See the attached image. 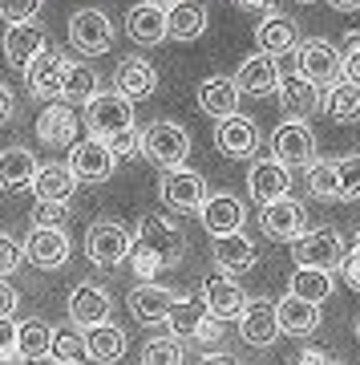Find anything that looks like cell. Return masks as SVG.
Masks as SVG:
<instances>
[{
  "instance_id": "6f0895ef",
  "label": "cell",
  "mask_w": 360,
  "mask_h": 365,
  "mask_svg": "<svg viewBox=\"0 0 360 365\" xmlns=\"http://www.w3.org/2000/svg\"><path fill=\"white\" fill-rule=\"evenodd\" d=\"M4 365H25V357H21V353H16L13 361H4Z\"/></svg>"
},
{
  "instance_id": "8fae6325",
  "label": "cell",
  "mask_w": 360,
  "mask_h": 365,
  "mask_svg": "<svg viewBox=\"0 0 360 365\" xmlns=\"http://www.w3.org/2000/svg\"><path fill=\"white\" fill-rule=\"evenodd\" d=\"M110 313H114V300L102 284H78L69 292V321L78 329H102L110 325Z\"/></svg>"
},
{
  "instance_id": "9a60e30c",
  "label": "cell",
  "mask_w": 360,
  "mask_h": 365,
  "mask_svg": "<svg viewBox=\"0 0 360 365\" xmlns=\"http://www.w3.org/2000/svg\"><path fill=\"white\" fill-rule=\"evenodd\" d=\"M158 90V73L150 61H142V57H122L114 69V93L117 98H126V102H142V98H150Z\"/></svg>"
},
{
  "instance_id": "4dcf8cb0",
  "label": "cell",
  "mask_w": 360,
  "mask_h": 365,
  "mask_svg": "<svg viewBox=\"0 0 360 365\" xmlns=\"http://www.w3.org/2000/svg\"><path fill=\"white\" fill-rule=\"evenodd\" d=\"M275 309H280V333L283 337H308V333L320 329V304L283 297V300H275Z\"/></svg>"
},
{
  "instance_id": "f546056e",
  "label": "cell",
  "mask_w": 360,
  "mask_h": 365,
  "mask_svg": "<svg viewBox=\"0 0 360 365\" xmlns=\"http://www.w3.org/2000/svg\"><path fill=\"white\" fill-rule=\"evenodd\" d=\"M239 86H235V78H206L203 86H198V106H203V114H211V118H235L239 110Z\"/></svg>"
},
{
  "instance_id": "ac0fdd59",
  "label": "cell",
  "mask_w": 360,
  "mask_h": 365,
  "mask_svg": "<svg viewBox=\"0 0 360 365\" xmlns=\"http://www.w3.org/2000/svg\"><path fill=\"white\" fill-rule=\"evenodd\" d=\"M259 227H263V235L280 240V244H283V240H287V244H296L300 235L308 232V227H304V207H300L292 195L280 199V203H271V207H263Z\"/></svg>"
},
{
  "instance_id": "f5cc1de1",
  "label": "cell",
  "mask_w": 360,
  "mask_h": 365,
  "mask_svg": "<svg viewBox=\"0 0 360 365\" xmlns=\"http://www.w3.org/2000/svg\"><path fill=\"white\" fill-rule=\"evenodd\" d=\"M9 118H13V90H9V86L0 81V126H4Z\"/></svg>"
},
{
  "instance_id": "7dc6e473",
  "label": "cell",
  "mask_w": 360,
  "mask_h": 365,
  "mask_svg": "<svg viewBox=\"0 0 360 365\" xmlns=\"http://www.w3.org/2000/svg\"><path fill=\"white\" fill-rule=\"evenodd\" d=\"M16 333H21V325H13V321H0V365L16 357Z\"/></svg>"
},
{
  "instance_id": "1f68e13d",
  "label": "cell",
  "mask_w": 360,
  "mask_h": 365,
  "mask_svg": "<svg viewBox=\"0 0 360 365\" xmlns=\"http://www.w3.org/2000/svg\"><path fill=\"white\" fill-rule=\"evenodd\" d=\"M37 138L45 146H69L78 138V118L69 106H45L37 118Z\"/></svg>"
},
{
  "instance_id": "60d3db41",
  "label": "cell",
  "mask_w": 360,
  "mask_h": 365,
  "mask_svg": "<svg viewBox=\"0 0 360 365\" xmlns=\"http://www.w3.org/2000/svg\"><path fill=\"white\" fill-rule=\"evenodd\" d=\"M308 187L320 199H340V175H336V158H316L308 167Z\"/></svg>"
},
{
  "instance_id": "ee69618b",
  "label": "cell",
  "mask_w": 360,
  "mask_h": 365,
  "mask_svg": "<svg viewBox=\"0 0 360 365\" xmlns=\"http://www.w3.org/2000/svg\"><path fill=\"white\" fill-rule=\"evenodd\" d=\"M41 0H0V21H9V29L16 25H37Z\"/></svg>"
},
{
  "instance_id": "7bdbcfd3",
  "label": "cell",
  "mask_w": 360,
  "mask_h": 365,
  "mask_svg": "<svg viewBox=\"0 0 360 365\" xmlns=\"http://www.w3.org/2000/svg\"><path fill=\"white\" fill-rule=\"evenodd\" d=\"M28 220L37 232H65V220H69V207L65 203H33Z\"/></svg>"
},
{
  "instance_id": "74e56055",
  "label": "cell",
  "mask_w": 360,
  "mask_h": 365,
  "mask_svg": "<svg viewBox=\"0 0 360 365\" xmlns=\"http://www.w3.org/2000/svg\"><path fill=\"white\" fill-rule=\"evenodd\" d=\"M287 297L308 300V304H320V300L332 297V276L328 272H312V268H296V272H292V284H287Z\"/></svg>"
},
{
  "instance_id": "ffe728a7",
  "label": "cell",
  "mask_w": 360,
  "mask_h": 365,
  "mask_svg": "<svg viewBox=\"0 0 360 365\" xmlns=\"http://www.w3.org/2000/svg\"><path fill=\"white\" fill-rule=\"evenodd\" d=\"M69 57L65 53H41L37 61L28 66V93L33 98H57L61 93V86H65V73H69Z\"/></svg>"
},
{
  "instance_id": "db71d44e",
  "label": "cell",
  "mask_w": 360,
  "mask_h": 365,
  "mask_svg": "<svg viewBox=\"0 0 360 365\" xmlns=\"http://www.w3.org/2000/svg\"><path fill=\"white\" fill-rule=\"evenodd\" d=\"M300 365H332V357L320 353V349H304L300 353Z\"/></svg>"
},
{
  "instance_id": "603a6c76",
  "label": "cell",
  "mask_w": 360,
  "mask_h": 365,
  "mask_svg": "<svg viewBox=\"0 0 360 365\" xmlns=\"http://www.w3.org/2000/svg\"><path fill=\"white\" fill-rule=\"evenodd\" d=\"M41 53H45V33H41V25H16L4 33V61L13 69H25L37 61Z\"/></svg>"
},
{
  "instance_id": "91938a15",
  "label": "cell",
  "mask_w": 360,
  "mask_h": 365,
  "mask_svg": "<svg viewBox=\"0 0 360 365\" xmlns=\"http://www.w3.org/2000/svg\"><path fill=\"white\" fill-rule=\"evenodd\" d=\"M356 337H360V325H356Z\"/></svg>"
},
{
  "instance_id": "bcb514c9",
  "label": "cell",
  "mask_w": 360,
  "mask_h": 365,
  "mask_svg": "<svg viewBox=\"0 0 360 365\" xmlns=\"http://www.w3.org/2000/svg\"><path fill=\"white\" fill-rule=\"evenodd\" d=\"M21 260H25V248L16 244L13 235H0V280L13 276L16 268H21Z\"/></svg>"
},
{
  "instance_id": "7a4b0ae2",
  "label": "cell",
  "mask_w": 360,
  "mask_h": 365,
  "mask_svg": "<svg viewBox=\"0 0 360 365\" xmlns=\"http://www.w3.org/2000/svg\"><path fill=\"white\" fill-rule=\"evenodd\" d=\"M142 155L150 158L154 167L179 170L191 158V134L182 130L179 122H150L142 130Z\"/></svg>"
},
{
  "instance_id": "836d02e7",
  "label": "cell",
  "mask_w": 360,
  "mask_h": 365,
  "mask_svg": "<svg viewBox=\"0 0 360 365\" xmlns=\"http://www.w3.org/2000/svg\"><path fill=\"white\" fill-rule=\"evenodd\" d=\"M255 41L263 45V53H268V57L292 53V49H296V21H292V16H280V13L263 16V21H259V29H255Z\"/></svg>"
},
{
  "instance_id": "277c9868",
  "label": "cell",
  "mask_w": 360,
  "mask_h": 365,
  "mask_svg": "<svg viewBox=\"0 0 360 365\" xmlns=\"http://www.w3.org/2000/svg\"><path fill=\"white\" fill-rule=\"evenodd\" d=\"M292 256H296L300 268H312V272H328L344 264V240L332 232V227H308V232L300 235L296 244H292Z\"/></svg>"
},
{
  "instance_id": "680465c9",
  "label": "cell",
  "mask_w": 360,
  "mask_h": 365,
  "mask_svg": "<svg viewBox=\"0 0 360 365\" xmlns=\"http://www.w3.org/2000/svg\"><path fill=\"white\" fill-rule=\"evenodd\" d=\"M352 252H360V232H356V235H352Z\"/></svg>"
},
{
  "instance_id": "ab89813d",
  "label": "cell",
  "mask_w": 360,
  "mask_h": 365,
  "mask_svg": "<svg viewBox=\"0 0 360 365\" xmlns=\"http://www.w3.org/2000/svg\"><path fill=\"white\" fill-rule=\"evenodd\" d=\"M85 357H90V337L78 333V329H57V341H53V361L81 365Z\"/></svg>"
},
{
  "instance_id": "7c38bea8",
  "label": "cell",
  "mask_w": 360,
  "mask_h": 365,
  "mask_svg": "<svg viewBox=\"0 0 360 365\" xmlns=\"http://www.w3.org/2000/svg\"><path fill=\"white\" fill-rule=\"evenodd\" d=\"M179 292H170V288L162 284H138L134 292H129V317L138 321V325H162V321H170V313L179 309Z\"/></svg>"
},
{
  "instance_id": "d6a6232c",
  "label": "cell",
  "mask_w": 360,
  "mask_h": 365,
  "mask_svg": "<svg viewBox=\"0 0 360 365\" xmlns=\"http://www.w3.org/2000/svg\"><path fill=\"white\" fill-rule=\"evenodd\" d=\"M53 341H57V329H49L41 317H28V321H21V333H16V353L25 361H45V357H53Z\"/></svg>"
},
{
  "instance_id": "8d00e7d4",
  "label": "cell",
  "mask_w": 360,
  "mask_h": 365,
  "mask_svg": "<svg viewBox=\"0 0 360 365\" xmlns=\"http://www.w3.org/2000/svg\"><path fill=\"white\" fill-rule=\"evenodd\" d=\"M93 98H97V73H93L90 66H69V73H65V86H61V102L65 106H90Z\"/></svg>"
},
{
  "instance_id": "11a10c76",
  "label": "cell",
  "mask_w": 360,
  "mask_h": 365,
  "mask_svg": "<svg viewBox=\"0 0 360 365\" xmlns=\"http://www.w3.org/2000/svg\"><path fill=\"white\" fill-rule=\"evenodd\" d=\"M198 365H239V357L235 353H206Z\"/></svg>"
},
{
  "instance_id": "7402d4cb",
  "label": "cell",
  "mask_w": 360,
  "mask_h": 365,
  "mask_svg": "<svg viewBox=\"0 0 360 365\" xmlns=\"http://www.w3.org/2000/svg\"><path fill=\"white\" fill-rule=\"evenodd\" d=\"M280 106L287 110V114L296 118V122H304L308 114H316L324 106V98H320V90L312 86L308 78H300V73H283L280 78Z\"/></svg>"
},
{
  "instance_id": "f35d334b",
  "label": "cell",
  "mask_w": 360,
  "mask_h": 365,
  "mask_svg": "<svg viewBox=\"0 0 360 365\" xmlns=\"http://www.w3.org/2000/svg\"><path fill=\"white\" fill-rule=\"evenodd\" d=\"M122 353H126V333L117 325L90 329V361L114 365V361H122Z\"/></svg>"
},
{
  "instance_id": "5bb4252c",
  "label": "cell",
  "mask_w": 360,
  "mask_h": 365,
  "mask_svg": "<svg viewBox=\"0 0 360 365\" xmlns=\"http://www.w3.org/2000/svg\"><path fill=\"white\" fill-rule=\"evenodd\" d=\"M247 191H251L255 203L271 207V203L287 199V191H292V170L280 167L275 158H263V163H255V167L247 170Z\"/></svg>"
},
{
  "instance_id": "3957f363",
  "label": "cell",
  "mask_w": 360,
  "mask_h": 365,
  "mask_svg": "<svg viewBox=\"0 0 360 365\" xmlns=\"http://www.w3.org/2000/svg\"><path fill=\"white\" fill-rule=\"evenodd\" d=\"M134 256V235L122 227V223L114 220H97L90 227V235H85V260L93 264V268H122V260H129Z\"/></svg>"
},
{
  "instance_id": "5b68a950",
  "label": "cell",
  "mask_w": 360,
  "mask_h": 365,
  "mask_svg": "<svg viewBox=\"0 0 360 365\" xmlns=\"http://www.w3.org/2000/svg\"><path fill=\"white\" fill-rule=\"evenodd\" d=\"M85 126L97 143H114L122 134L134 130V106L117 93H97L90 106H85Z\"/></svg>"
},
{
  "instance_id": "d590c367",
  "label": "cell",
  "mask_w": 360,
  "mask_h": 365,
  "mask_svg": "<svg viewBox=\"0 0 360 365\" xmlns=\"http://www.w3.org/2000/svg\"><path fill=\"white\" fill-rule=\"evenodd\" d=\"M324 110H328V118H332V122H340V126L360 122V86H352V81L332 86V90H328V98H324Z\"/></svg>"
},
{
  "instance_id": "30bf717a",
  "label": "cell",
  "mask_w": 360,
  "mask_h": 365,
  "mask_svg": "<svg viewBox=\"0 0 360 365\" xmlns=\"http://www.w3.org/2000/svg\"><path fill=\"white\" fill-rule=\"evenodd\" d=\"M203 304H206V313L215 317V321H239V317L247 313V292H243V284H235L231 276H223V272H215V276H206L203 280Z\"/></svg>"
},
{
  "instance_id": "ba28073f",
  "label": "cell",
  "mask_w": 360,
  "mask_h": 365,
  "mask_svg": "<svg viewBox=\"0 0 360 365\" xmlns=\"http://www.w3.org/2000/svg\"><path fill=\"white\" fill-rule=\"evenodd\" d=\"M158 195L166 203L170 211H179V215H191V211H203L206 207V182L198 170H166L162 175V187H158Z\"/></svg>"
},
{
  "instance_id": "681fc988",
  "label": "cell",
  "mask_w": 360,
  "mask_h": 365,
  "mask_svg": "<svg viewBox=\"0 0 360 365\" xmlns=\"http://www.w3.org/2000/svg\"><path fill=\"white\" fill-rule=\"evenodd\" d=\"M344 73L352 86H360V33L348 37V57H344Z\"/></svg>"
},
{
  "instance_id": "9f6ffc18",
  "label": "cell",
  "mask_w": 360,
  "mask_h": 365,
  "mask_svg": "<svg viewBox=\"0 0 360 365\" xmlns=\"http://www.w3.org/2000/svg\"><path fill=\"white\" fill-rule=\"evenodd\" d=\"M332 9H336V13H356L360 0H332Z\"/></svg>"
},
{
  "instance_id": "83f0119b",
  "label": "cell",
  "mask_w": 360,
  "mask_h": 365,
  "mask_svg": "<svg viewBox=\"0 0 360 365\" xmlns=\"http://www.w3.org/2000/svg\"><path fill=\"white\" fill-rule=\"evenodd\" d=\"M280 66H275V57H268V53H251L243 66H239V78H235V86L243 93H271L280 90Z\"/></svg>"
},
{
  "instance_id": "44dd1931",
  "label": "cell",
  "mask_w": 360,
  "mask_h": 365,
  "mask_svg": "<svg viewBox=\"0 0 360 365\" xmlns=\"http://www.w3.org/2000/svg\"><path fill=\"white\" fill-rule=\"evenodd\" d=\"M37 175H41V163L28 146H9V150H0V187H4V191H25V187L37 182Z\"/></svg>"
},
{
  "instance_id": "8992f818",
  "label": "cell",
  "mask_w": 360,
  "mask_h": 365,
  "mask_svg": "<svg viewBox=\"0 0 360 365\" xmlns=\"http://www.w3.org/2000/svg\"><path fill=\"white\" fill-rule=\"evenodd\" d=\"M296 61H300V78H308L316 90H332V86H340V73H344V57H340V49H336L332 41L324 37H312L304 41L296 49Z\"/></svg>"
},
{
  "instance_id": "e575fe53",
  "label": "cell",
  "mask_w": 360,
  "mask_h": 365,
  "mask_svg": "<svg viewBox=\"0 0 360 365\" xmlns=\"http://www.w3.org/2000/svg\"><path fill=\"white\" fill-rule=\"evenodd\" d=\"M166 33L174 41H194L206 33V9L203 4H166Z\"/></svg>"
},
{
  "instance_id": "94428289",
  "label": "cell",
  "mask_w": 360,
  "mask_h": 365,
  "mask_svg": "<svg viewBox=\"0 0 360 365\" xmlns=\"http://www.w3.org/2000/svg\"><path fill=\"white\" fill-rule=\"evenodd\" d=\"M53 365H61V361H53Z\"/></svg>"
},
{
  "instance_id": "f907efd6",
  "label": "cell",
  "mask_w": 360,
  "mask_h": 365,
  "mask_svg": "<svg viewBox=\"0 0 360 365\" xmlns=\"http://www.w3.org/2000/svg\"><path fill=\"white\" fill-rule=\"evenodd\" d=\"M16 304H21V297H16V288L9 284V280H0V321H13Z\"/></svg>"
},
{
  "instance_id": "4fadbf2b",
  "label": "cell",
  "mask_w": 360,
  "mask_h": 365,
  "mask_svg": "<svg viewBox=\"0 0 360 365\" xmlns=\"http://www.w3.org/2000/svg\"><path fill=\"white\" fill-rule=\"evenodd\" d=\"M69 170L78 175V182H105L117 170V158H114V150H110L105 143L85 138V143L73 146V155H69Z\"/></svg>"
},
{
  "instance_id": "e0dca14e",
  "label": "cell",
  "mask_w": 360,
  "mask_h": 365,
  "mask_svg": "<svg viewBox=\"0 0 360 365\" xmlns=\"http://www.w3.org/2000/svg\"><path fill=\"white\" fill-rule=\"evenodd\" d=\"M170 333L174 337H191V341H215L219 337V321L206 313V304L203 300H179V309L170 313Z\"/></svg>"
},
{
  "instance_id": "6da1fadb",
  "label": "cell",
  "mask_w": 360,
  "mask_h": 365,
  "mask_svg": "<svg viewBox=\"0 0 360 365\" xmlns=\"http://www.w3.org/2000/svg\"><path fill=\"white\" fill-rule=\"evenodd\" d=\"M182 252H186V240L166 215H146L138 223V235H134V272L142 276V284H154L158 272H170L182 264Z\"/></svg>"
},
{
  "instance_id": "f6af8a7d",
  "label": "cell",
  "mask_w": 360,
  "mask_h": 365,
  "mask_svg": "<svg viewBox=\"0 0 360 365\" xmlns=\"http://www.w3.org/2000/svg\"><path fill=\"white\" fill-rule=\"evenodd\" d=\"M336 175H340V199H360V155L336 158Z\"/></svg>"
},
{
  "instance_id": "d6986e66",
  "label": "cell",
  "mask_w": 360,
  "mask_h": 365,
  "mask_svg": "<svg viewBox=\"0 0 360 365\" xmlns=\"http://www.w3.org/2000/svg\"><path fill=\"white\" fill-rule=\"evenodd\" d=\"M215 146H219L223 155H231V158H251L255 155V146H259L255 118H243V114L223 118L219 130H215Z\"/></svg>"
},
{
  "instance_id": "6125c7cd",
  "label": "cell",
  "mask_w": 360,
  "mask_h": 365,
  "mask_svg": "<svg viewBox=\"0 0 360 365\" xmlns=\"http://www.w3.org/2000/svg\"><path fill=\"white\" fill-rule=\"evenodd\" d=\"M332 365H336V361H332Z\"/></svg>"
},
{
  "instance_id": "9c48e42d",
  "label": "cell",
  "mask_w": 360,
  "mask_h": 365,
  "mask_svg": "<svg viewBox=\"0 0 360 365\" xmlns=\"http://www.w3.org/2000/svg\"><path fill=\"white\" fill-rule=\"evenodd\" d=\"M69 41L85 57H102L110 49V41H114V25H110V16L102 9H81V13L69 16Z\"/></svg>"
},
{
  "instance_id": "b9f144b4",
  "label": "cell",
  "mask_w": 360,
  "mask_h": 365,
  "mask_svg": "<svg viewBox=\"0 0 360 365\" xmlns=\"http://www.w3.org/2000/svg\"><path fill=\"white\" fill-rule=\"evenodd\" d=\"M142 365H182V341L179 337H154L142 349Z\"/></svg>"
},
{
  "instance_id": "4316f807",
  "label": "cell",
  "mask_w": 360,
  "mask_h": 365,
  "mask_svg": "<svg viewBox=\"0 0 360 365\" xmlns=\"http://www.w3.org/2000/svg\"><path fill=\"white\" fill-rule=\"evenodd\" d=\"M198 215H203V227L215 235V240H219V235H235L243 227V203L235 195H227V191L206 199V207L198 211Z\"/></svg>"
},
{
  "instance_id": "816d5d0a",
  "label": "cell",
  "mask_w": 360,
  "mask_h": 365,
  "mask_svg": "<svg viewBox=\"0 0 360 365\" xmlns=\"http://www.w3.org/2000/svg\"><path fill=\"white\" fill-rule=\"evenodd\" d=\"M340 276L348 280V288H356V292H360V252H348V256H344Z\"/></svg>"
},
{
  "instance_id": "f1b7e54d",
  "label": "cell",
  "mask_w": 360,
  "mask_h": 365,
  "mask_svg": "<svg viewBox=\"0 0 360 365\" xmlns=\"http://www.w3.org/2000/svg\"><path fill=\"white\" fill-rule=\"evenodd\" d=\"M126 33L138 45H158V41H166V4H134L126 16Z\"/></svg>"
},
{
  "instance_id": "484cf974",
  "label": "cell",
  "mask_w": 360,
  "mask_h": 365,
  "mask_svg": "<svg viewBox=\"0 0 360 365\" xmlns=\"http://www.w3.org/2000/svg\"><path fill=\"white\" fill-rule=\"evenodd\" d=\"M211 252H215V264H219V272H223V276L251 272V268H255V244H251L243 232L219 235V240L211 244Z\"/></svg>"
},
{
  "instance_id": "2e32d148",
  "label": "cell",
  "mask_w": 360,
  "mask_h": 365,
  "mask_svg": "<svg viewBox=\"0 0 360 365\" xmlns=\"http://www.w3.org/2000/svg\"><path fill=\"white\" fill-rule=\"evenodd\" d=\"M239 337L255 349H268L271 341L280 337V309L275 300H251L247 313L239 317Z\"/></svg>"
},
{
  "instance_id": "c3c4849f",
  "label": "cell",
  "mask_w": 360,
  "mask_h": 365,
  "mask_svg": "<svg viewBox=\"0 0 360 365\" xmlns=\"http://www.w3.org/2000/svg\"><path fill=\"white\" fill-rule=\"evenodd\" d=\"M105 146L114 150V158L138 155V150H142V130H129V134H122V138H114V143H105Z\"/></svg>"
},
{
  "instance_id": "52a82bcc",
  "label": "cell",
  "mask_w": 360,
  "mask_h": 365,
  "mask_svg": "<svg viewBox=\"0 0 360 365\" xmlns=\"http://www.w3.org/2000/svg\"><path fill=\"white\" fill-rule=\"evenodd\" d=\"M271 158L280 163V167H312L316 163V134L296 122V118H287L275 126L271 134Z\"/></svg>"
},
{
  "instance_id": "cb8c5ba5",
  "label": "cell",
  "mask_w": 360,
  "mask_h": 365,
  "mask_svg": "<svg viewBox=\"0 0 360 365\" xmlns=\"http://www.w3.org/2000/svg\"><path fill=\"white\" fill-rule=\"evenodd\" d=\"M69 252L73 248H69V235L65 232H37L33 227V235H28V244H25V260L45 268V272H53V268H65Z\"/></svg>"
},
{
  "instance_id": "d4e9b609",
  "label": "cell",
  "mask_w": 360,
  "mask_h": 365,
  "mask_svg": "<svg viewBox=\"0 0 360 365\" xmlns=\"http://www.w3.org/2000/svg\"><path fill=\"white\" fill-rule=\"evenodd\" d=\"M78 191V175L69 170V163H45L33 182V195L37 203H69Z\"/></svg>"
}]
</instances>
